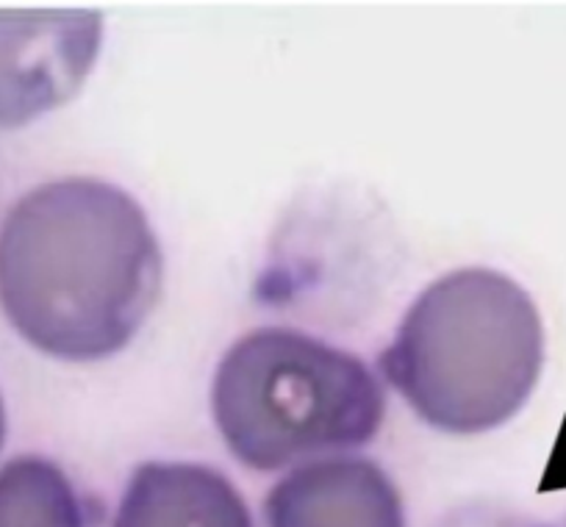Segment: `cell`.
Instances as JSON below:
<instances>
[{"instance_id":"5","label":"cell","mask_w":566,"mask_h":527,"mask_svg":"<svg viewBox=\"0 0 566 527\" xmlns=\"http://www.w3.org/2000/svg\"><path fill=\"white\" fill-rule=\"evenodd\" d=\"M266 527H406L402 499L384 466L334 455L301 464L270 488Z\"/></svg>"},{"instance_id":"3","label":"cell","mask_w":566,"mask_h":527,"mask_svg":"<svg viewBox=\"0 0 566 527\" xmlns=\"http://www.w3.org/2000/svg\"><path fill=\"white\" fill-rule=\"evenodd\" d=\"M211 414L244 466H283L373 442L386 391L367 361L297 328L266 325L233 341L211 380Z\"/></svg>"},{"instance_id":"7","label":"cell","mask_w":566,"mask_h":527,"mask_svg":"<svg viewBox=\"0 0 566 527\" xmlns=\"http://www.w3.org/2000/svg\"><path fill=\"white\" fill-rule=\"evenodd\" d=\"M0 527H86L84 503L62 466L18 455L0 466Z\"/></svg>"},{"instance_id":"8","label":"cell","mask_w":566,"mask_h":527,"mask_svg":"<svg viewBox=\"0 0 566 527\" xmlns=\"http://www.w3.org/2000/svg\"><path fill=\"white\" fill-rule=\"evenodd\" d=\"M3 439H7V409H3V400H0V447H3Z\"/></svg>"},{"instance_id":"4","label":"cell","mask_w":566,"mask_h":527,"mask_svg":"<svg viewBox=\"0 0 566 527\" xmlns=\"http://www.w3.org/2000/svg\"><path fill=\"white\" fill-rule=\"evenodd\" d=\"M103 42L97 12H0V128L78 95Z\"/></svg>"},{"instance_id":"6","label":"cell","mask_w":566,"mask_h":527,"mask_svg":"<svg viewBox=\"0 0 566 527\" xmlns=\"http://www.w3.org/2000/svg\"><path fill=\"white\" fill-rule=\"evenodd\" d=\"M114 527H253V516L222 472L187 461H148L130 475Z\"/></svg>"},{"instance_id":"2","label":"cell","mask_w":566,"mask_h":527,"mask_svg":"<svg viewBox=\"0 0 566 527\" xmlns=\"http://www.w3.org/2000/svg\"><path fill=\"white\" fill-rule=\"evenodd\" d=\"M378 363L419 420L478 436L525 409L544 367V325L514 278L453 270L411 303Z\"/></svg>"},{"instance_id":"1","label":"cell","mask_w":566,"mask_h":527,"mask_svg":"<svg viewBox=\"0 0 566 527\" xmlns=\"http://www.w3.org/2000/svg\"><path fill=\"white\" fill-rule=\"evenodd\" d=\"M148 214L101 178H64L20 198L0 225V308L40 352L103 361L125 350L161 295Z\"/></svg>"}]
</instances>
